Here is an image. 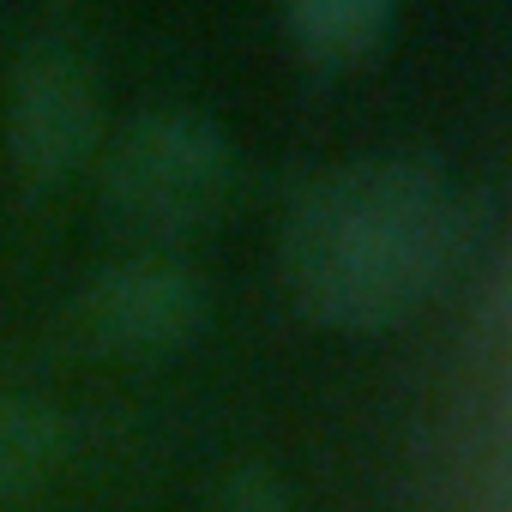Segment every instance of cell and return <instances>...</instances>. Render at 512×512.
I'll use <instances>...</instances> for the list:
<instances>
[{
	"label": "cell",
	"instance_id": "cell-3",
	"mask_svg": "<svg viewBox=\"0 0 512 512\" xmlns=\"http://www.w3.org/2000/svg\"><path fill=\"white\" fill-rule=\"evenodd\" d=\"M103 133V97H97V67L73 37L43 31L25 43L7 91V157L25 193H55L67 187L85 157L97 151Z\"/></svg>",
	"mask_w": 512,
	"mask_h": 512
},
{
	"label": "cell",
	"instance_id": "cell-4",
	"mask_svg": "<svg viewBox=\"0 0 512 512\" xmlns=\"http://www.w3.org/2000/svg\"><path fill=\"white\" fill-rule=\"evenodd\" d=\"M205 332V284L181 260L103 266L73 296V338L97 356H169Z\"/></svg>",
	"mask_w": 512,
	"mask_h": 512
},
{
	"label": "cell",
	"instance_id": "cell-2",
	"mask_svg": "<svg viewBox=\"0 0 512 512\" xmlns=\"http://www.w3.org/2000/svg\"><path fill=\"white\" fill-rule=\"evenodd\" d=\"M229 181H235V151L211 115L145 109L115 133L97 193L115 235L145 247H175L223 211Z\"/></svg>",
	"mask_w": 512,
	"mask_h": 512
},
{
	"label": "cell",
	"instance_id": "cell-7",
	"mask_svg": "<svg viewBox=\"0 0 512 512\" xmlns=\"http://www.w3.org/2000/svg\"><path fill=\"white\" fill-rule=\"evenodd\" d=\"M223 512H290V500H284V482L272 470L241 464L223 488Z\"/></svg>",
	"mask_w": 512,
	"mask_h": 512
},
{
	"label": "cell",
	"instance_id": "cell-5",
	"mask_svg": "<svg viewBox=\"0 0 512 512\" xmlns=\"http://www.w3.org/2000/svg\"><path fill=\"white\" fill-rule=\"evenodd\" d=\"M284 31L314 67H356L368 61L398 19V0H278Z\"/></svg>",
	"mask_w": 512,
	"mask_h": 512
},
{
	"label": "cell",
	"instance_id": "cell-1",
	"mask_svg": "<svg viewBox=\"0 0 512 512\" xmlns=\"http://www.w3.org/2000/svg\"><path fill=\"white\" fill-rule=\"evenodd\" d=\"M464 205L434 163L368 157L320 175L284 223V284L332 332L404 326L458 266Z\"/></svg>",
	"mask_w": 512,
	"mask_h": 512
},
{
	"label": "cell",
	"instance_id": "cell-6",
	"mask_svg": "<svg viewBox=\"0 0 512 512\" xmlns=\"http://www.w3.org/2000/svg\"><path fill=\"white\" fill-rule=\"evenodd\" d=\"M67 446V422L61 410L19 398V392H0V500L31 488Z\"/></svg>",
	"mask_w": 512,
	"mask_h": 512
}]
</instances>
